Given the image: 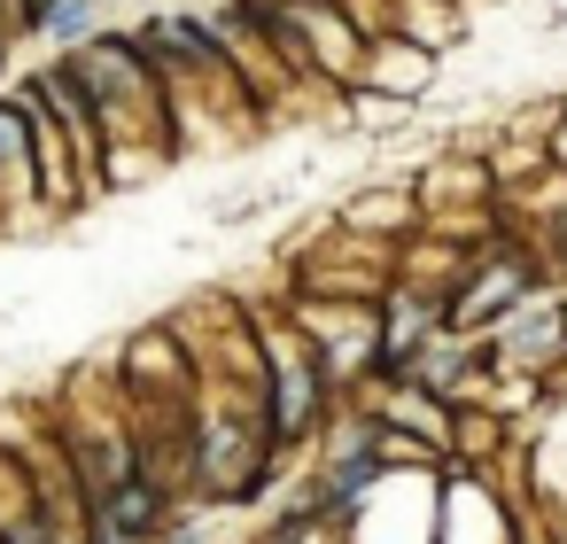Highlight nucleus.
<instances>
[{"label": "nucleus", "mask_w": 567, "mask_h": 544, "mask_svg": "<svg viewBox=\"0 0 567 544\" xmlns=\"http://www.w3.org/2000/svg\"><path fill=\"white\" fill-rule=\"evenodd\" d=\"M63 63H71V79L94 94L110 141H148V148H172V156H179V141H172V102H164V71H156V55H148L141 32L102 24V32H94L86 48H71Z\"/></svg>", "instance_id": "1"}, {"label": "nucleus", "mask_w": 567, "mask_h": 544, "mask_svg": "<svg viewBox=\"0 0 567 544\" xmlns=\"http://www.w3.org/2000/svg\"><path fill=\"white\" fill-rule=\"evenodd\" d=\"M396 280V249L389 242H365L350 226H319L311 249H288V288L303 296H342V304H381Z\"/></svg>", "instance_id": "2"}, {"label": "nucleus", "mask_w": 567, "mask_h": 544, "mask_svg": "<svg viewBox=\"0 0 567 544\" xmlns=\"http://www.w3.org/2000/svg\"><path fill=\"white\" fill-rule=\"evenodd\" d=\"M489 366L497 373H567V319H559V296H528L520 311H505L489 335Z\"/></svg>", "instance_id": "3"}, {"label": "nucleus", "mask_w": 567, "mask_h": 544, "mask_svg": "<svg viewBox=\"0 0 567 544\" xmlns=\"http://www.w3.org/2000/svg\"><path fill=\"white\" fill-rule=\"evenodd\" d=\"M0 211H9V234H40V226H55L48 203H40L32 125H24V102H17V94H0Z\"/></svg>", "instance_id": "4"}, {"label": "nucleus", "mask_w": 567, "mask_h": 544, "mask_svg": "<svg viewBox=\"0 0 567 544\" xmlns=\"http://www.w3.org/2000/svg\"><path fill=\"white\" fill-rule=\"evenodd\" d=\"M334 226H350V234H365V242H389V249H404L420 226H427V211H420V195H412V179H365V187H350L334 211H327Z\"/></svg>", "instance_id": "5"}, {"label": "nucleus", "mask_w": 567, "mask_h": 544, "mask_svg": "<svg viewBox=\"0 0 567 544\" xmlns=\"http://www.w3.org/2000/svg\"><path fill=\"white\" fill-rule=\"evenodd\" d=\"M435 79H443V55H427L420 40H396V32H381V40H365V63H358V86H373V94H389V102H404V110H420V102L435 94Z\"/></svg>", "instance_id": "6"}, {"label": "nucleus", "mask_w": 567, "mask_h": 544, "mask_svg": "<svg viewBox=\"0 0 567 544\" xmlns=\"http://www.w3.org/2000/svg\"><path fill=\"white\" fill-rule=\"evenodd\" d=\"M94 521H102L117 544H148V536H164V528H172V490L141 466V474H125L117 490H102V497H94Z\"/></svg>", "instance_id": "7"}, {"label": "nucleus", "mask_w": 567, "mask_h": 544, "mask_svg": "<svg viewBox=\"0 0 567 544\" xmlns=\"http://www.w3.org/2000/svg\"><path fill=\"white\" fill-rule=\"evenodd\" d=\"M94 32H102V0H55V9L40 17V48H55V55L86 48Z\"/></svg>", "instance_id": "8"}, {"label": "nucleus", "mask_w": 567, "mask_h": 544, "mask_svg": "<svg viewBox=\"0 0 567 544\" xmlns=\"http://www.w3.org/2000/svg\"><path fill=\"white\" fill-rule=\"evenodd\" d=\"M404 117H412V110H404V102H389V94H373V86H350V94H342V133L389 141V133H396Z\"/></svg>", "instance_id": "9"}, {"label": "nucleus", "mask_w": 567, "mask_h": 544, "mask_svg": "<svg viewBox=\"0 0 567 544\" xmlns=\"http://www.w3.org/2000/svg\"><path fill=\"white\" fill-rule=\"evenodd\" d=\"M32 40H40V9L32 0H0V71H9Z\"/></svg>", "instance_id": "10"}, {"label": "nucleus", "mask_w": 567, "mask_h": 544, "mask_svg": "<svg viewBox=\"0 0 567 544\" xmlns=\"http://www.w3.org/2000/svg\"><path fill=\"white\" fill-rule=\"evenodd\" d=\"M32 9H40V17H48V9H55V0H32Z\"/></svg>", "instance_id": "11"}, {"label": "nucleus", "mask_w": 567, "mask_h": 544, "mask_svg": "<svg viewBox=\"0 0 567 544\" xmlns=\"http://www.w3.org/2000/svg\"><path fill=\"white\" fill-rule=\"evenodd\" d=\"M559 319H567V288H559Z\"/></svg>", "instance_id": "12"}, {"label": "nucleus", "mask_w": 567, "mask_h": 544, "mask_svg": "<svg viewBox=\"0 0 567 544\" xmlns=\"http://www.w3.org/2000/svg\"><path fill=\"white\" fill-rule=\"evenodd\" d=\"M0 234H9V211H0Z\"/></svg>", "instance_id": "13"}]
</instances>
